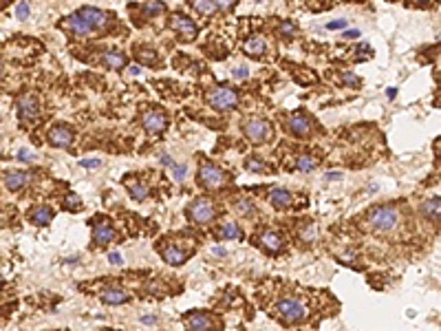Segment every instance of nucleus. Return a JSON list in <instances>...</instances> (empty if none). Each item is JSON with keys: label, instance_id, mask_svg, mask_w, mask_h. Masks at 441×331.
I'll use <instances>...</instances> for the list:
<instances>
[{"label": "nucleus", "instance_id": "a19ab883", "mask_svg": "<svg viewBox=\"0 0 441 331\" xmlns=\"http://www.w3.org/2000/svg\"><path fill=\"white\" fill-rule=\"evenodd\" d=\"M326 29H331V31H340V29H346V20H331V22L326 24Z\"/></svg>", "mask_w": 441, "mask_h": 331}, {"label": "nucleus", "instance_id": "6ab92c4d", "mask_svg": "<svg viewBox=\"0 0 441 331\" xmlns=\"http://www.w3.org/2000/svg\"><path fill=\"white\" fill-rule=\"evenodd\" d=\"M161 254H163V261H166L168 265H174V267H177V265H183V263H186V252H183L181 247L168 245V247H163Z\"/></svg>", "mask_w": 441, "mask_h": 331}, {"label": "nucleus", "instance_id": "4468645a", "mask_svg": "<svg viewBox=\"0 0 441 331\" xmlns=\"http://www.w3.org/2000/svg\"><path fill=\"white\" fill-rule=\"evenodd\" d=\"M62 27H64V29H68L71 34H75V35H88V34H91V27H88V24L84 22L77 14H71L68 18H64Z\"/></svg>", "mask_w": 441, "mask_h": 331}, {"label": "nucleus", "instance_id": "f704fd0d", "mask_svg": "<svg viewBox=\"0 0 441 331\" xmlns=\"http://www.w3.org/2000/svg\"><path fill=\"white\" fill-rule=\"evenodd\" d=\"M137 58H139L141 64H150L157 60V55H154V51H150V49H141L139 53H137Z\"/></svg>", "mask_w": 441, "mask_h": 331}, {"label": "nucleus", "instance_id": "0eeeda50", "mask_svg": "<svg viewBox=\"0 0 441 331\" xmlns=\"http://www.w3.org/2000/svg\"><path fill=\"white\" fill-rule=\"evenodd\" d=\"M187 216L194 223H199V226L210 223L214 219V206H212L210 199H197V201H192V206L187 208Z\"/></svg>", "mask_w": 441, "mask_h": 331}, {"label": "nucleus", "instance_id": "c9c22d12", "mask_svg": "<svg viewBox=\"0 0 441 331\" xmlns=\"http://www.w3.org/2000/svg\"><path fill=\"white\" fill-rule=\"evenodd\" d=\"M300 239H302V241H307V243H309V241L316 239V226L307 223V226H305V227L300 230Z\"/></svg>", "mask_w": 441, "mask_h": 331}, {"label": "nucleus", "instance_id": "393cba45", "mask_svg": "<svg viewBox=\"0 0 441 331\" xmlns=\"http://www.w3.org/2000/svg\"><path fill=\"white\" fill-rule=\"evenodd\" d=\"M219 236H220V239H243V230H240L236 223L227 221V223H223V226H220Z\"/></svg>", "mask_w": 441, "mask_h": 331}, {"label": "nucleus", "instance_id": "9d476101", "mask_svg": "<svg viewBox=\"0 0 441 331\" xmlns=\"http://www.w3.org/2000/svg\"><path fill=\"white\" fill-rule=\"evenodd\" d=\"M141 124H144V128L148 130V133H161L163 128H166V124H168V120H166V115H163L161 110H148L144 117H141Z\"/></svg>", "mask_w": 441, "mask_h": 331}, {"label": "nucleus", "instance_id": "603ef678", "mask_svg": "<svg viewBox=\"0 0 441 331\" xmlns=\"http://www.w3.org/2000/svg\"><path fill=\"white\" fill-rule=\"evenodd\" d=\"M417 2H426V0H417Z\"/></svg>", "mask_w": 441, "mask_h": 331}, {"label": "nucleus", "instance_id": "473e14b6", "mask_svg": "<svg viewBox=\"0 0 441 331\" xmlns=\"http://www.w3.org/2000/svg\"><path fill=\"white\" fill-rule=\"evenodd\" d=\"M29 2H27V0H20L18 2V7H16V18L18 20H27L29 18Z\"/></svg>", "mask_w": 441, "mask_h": 331}, {"label": "nucleus", "instance_id": "58836bf2", "mask_svg": "<svg viewBox=\"0 0 441 331\" xmlns=\"http://www.w3.org/2000/svg\"><path fill=\"white\" fill-rule=\"evenodd\" d=\"M16 157H18V161H34V159H35V155L31 153V150L22 148V150H18V155H16Z\"/></svg>", "mask_w": 441, "mask_h": 331}, {"label": "nucleus", "instance_id": "c03bdc74", "mask_svg": "<svg viewBox=\"0 0 441 331\" xmlns=\"http://www.w3.org/2000/svg\"><path fill=\"white\" fill-rule=\"evenodd\" d=\"M80 166H84V168H97L100 166V159H82Z\"/></svg>", "mask_w": 441, "mask_h": 331}, {"label": "nucleus", "instance_id": "4be33fe9", "mask_svg": "<svg viewBox=\"0 0 441 331\" xmlns=\"http://www.w3.org/2000/svg\"><path fill=\"white\" fill-rule=\"evenodd\" d=\"M102 300H104L106 305H124V302L128 300V294L121 292V289L108 287V289H104V292H102Z\"/></svg>", "mask_w": 441, "mask_h": 331}, {"label": "nucleus", "instance_id": "a18cd8bd", "mask_svg": "<svg viewBox=\"0 0 441 331\" xmlns=\"http://www.w3.org/2000/svg\"><path fill=\"white\" fill-rule=\"evenodd\" d=\"M159 159H161V163H163V166H168V168H172V166H174L172 157H168V155H161Z\"/></svg>", "mask_w": 441, "mask_h": 331}, {"label": "nucleus", "instance_id": "7c9ffc66", "mask_svg": "<svg viewBox=\"0 0 441 331\" xmlns=\"http://www.w3.org/2000/svg\"><path fill=\"white\" fill-rule=\"evenodd\" d=\"M245 168L250 170V173H267V166L260 159H247L245 161Z\"/></svg>", "mask_w": 441, "mask_h": 331}, {"label": "nucleus", "instance_id": "4c0bfd02", "mask_svg": "<svg viewBox=\"0 0 441 331\" xmlns=\"http://www.w3.org/2000/svg\"><path fill=\"white\" fill-rule=\"evenodd\" d=\"M214 2V7L216 9H220V11H227V9H232V7L236 5V0H212Z\"/></svg>", "mask_w": 441, "mask_h": 331}, {"label": "nucleus", "instance_id": "e433bc0d", "mask_svg": "<svg viewBox=\"0 0 441 331\" xmlns=\"http://www.w3.org/2000/svg\"><path fill=\"white\" fill-rule=\"evenodd\" d=\"M172 177L177 179V181H183V179L187 177V168H186V166H181V163H174V166H172Z\"/></svg>", "mask_w": 441, "mask_h": 331}, {"label": "nucleus", "instance_id": "39448f33", "mask_svg": "<svg viewBox=\"0 0 441 331\" xmlns=\"http://www.w3.org/2000/svg\"><path fill=\"white\" fill-rule=\"evenodd\" d=\"M199 183L210 188V190H219V188H223L227 183V177L216 163L203 161L201 168H199Z\"/></svg>", "mask_w": 441, "mask_h": 331}, {"label": "nucleus", "instance_id": "dca6fc26", "mask_svg": "<svg viewBox=\"0 0 441 331\" xmlns=\"http://www.w3.org/2000/svg\"><path fill=\"white\" fill-rule=\"evenodd\" d=\"M29 183H31V174H27V173H18V170H14V173L5 174V186L9 188V190H14V192L22 190V188L29 186Z\"/></svg>", "mask_w": 441, "mask_h": 331}, {"label": "nucleus", "instance_id": "ea45409f", "mask_svg": "<svg viewBox=\"0 0 441 331\" xmlns=\"http://www.w3.org/2000/svg\"><path fill=\"white\" fill-rule=\"evenodd\" d=\"M247 75H250V69L247 67H238V69L232 71V77H234V80H245Z\"/></svg>", "mask_w": 441, "mask_h": 331}, {"label": "nucleus", "instance_id": "de8ad7c7", "mask_svg": "<svg viewBox=\"0 0 441 331\" xmlns=\"http://www.w3.org/2000/svg\"><path fill=\"white\" fill-rule=\"evenodd\" d=\"M212 254H214V256H225L227 252H225V247H219V245H216V247H212Z\"/></svg>", "mask_w": 441, "mask_h": 331}, {"label": "nucleus", "instance_id": "49530a36", "mask_svg": "<svg viewBox=\"0 0 441 331\" xmlns=\"http://www.w3.org/2000/svg\"><path fill=\"white\" fill-rule=\"evenodd\" d=\"M344 38H351V40H353V38H360V31H357V29H349V31H344Z\"/></svg>", "mask_w": 441, "mask_h": 331}, {"label": "nucleus", "instance_id": "f3484780", "mask_svg": "<svg viewBox=\"0 0 441 331\" xmlns=\"http://www.w3.org/2000/svg\"><path fill=\"white\" fill-rule=\"evenodd\" d=\"M183 325H186L187 329H212L214 322H212V318L205 316V314L194 312V314H190L187 318H183Z\"/></svg>", "mask_w": 441, "mask_h": 331}, {"label": "nucleus", "instance_id": "7ed1b4c3", "mask_svg": "<svg viewBox=\"0 0 441 331\" xmlns=\"http://www.w3.org/2000/svg\"><path fill=\"white\" fill-rule=\"evenodd\" d=\"M207 104L219 113H225V110H232L238 104V95H236V91H232L227 87H216L207 93Z\"/></svg>", "mask_w": 441, "mask_h": 331}, {"label": "nucleus", "instance_id": "20e7f679", "mask_svg": "<svg viewBox=\"0 0 441 331\" xmlns=\"http://www.w3.org/2000/svg\"><path fill=\"white\" fill-rule=\"evenodd\" d=\"M243 133L252 144H265L271 137V124L263 117H252L243 124Z\"/></svg>", "mask_w": 441, "mask_h": 331}, {"label": "nucleus", "instance_id": "c756f323", "mask_svg": "<svg viewBox=\"0 0 441 331\" xmlns=\"http://www.w3.org/2000/svg\"><path fill=\"white\" fill-rule=\"evenodd\" d=\"M234 210L238 212V214H252V212H254V203L247 201V199H238V201L234 203Z\"/></svg>", "mask_w": 441, "mask_h": 331}, {"label": "nucleus", "instance_id": "f8f14e48", "mask_svg": "<svg viewBox=\"0 0 441 331\" xmlns=\"http://www.w3.org/2000/svg\"><path fill=\"white\" fill-rule=\"evenodd\" d=\"M18 115L22 120H35L38 117V100L35 95H22L18 100Z\"/></svg>", "mask_w": 441, "mask_h": 331}, {"label": "nucleus", "instance_id": "bb28decb", "mask_svg": "<svg viewBox=\"0 0 441 331\" xmlns=\"http://www.w3.org/2000/svg\"><path fill=\"white\" fill-rule=\"evenodd\" d=\"M190 5L194 7V11H199L201 16H212L216 9L212 0H190Z\"/></svg>", "mask_w": 441, "mask_h": 331}, {"label": "nucleus", "instance_id": "5701e85b", "mask_svg": "<svg viewBox=\"0 0 441 331\" xmlns=\"http://www.w3.org/2000/svg\"><path fill=\"white\" fill-rule=\"evenodd\" d=\"M439 210H441V201H439V197L428 199V201L422 206V212L426 214V219H430V221H432V223H439Z\"/></svg>", "mask_w": 441, "mask_h": 331}, {"label": "nucleus", "instance_id": "6e6552de", "mask_svg": "<svg viewBox=\"0 0 441 331\" xmlns=\"http://www.w3.org/2000/svg\"><path fill=\"white\" fill-rule=\"evenodd\" d=\"M75 14L80 16V18L84 20L91 29H102V27L108 24V16H106V11L97 9V7H82V9H77Z\"/></svg>", "mask_w": 441, "mask_h": 331}, {"label": "nucleus", "instance_id": "423d86ee", "mask_svg": "<svg viewBox=\"0 0 441 331\" xmlns=\"http://www.w3.org/2000/svg\"><path fill=\"white\" fill-rule=\"evenodd\" d=\"M170 29H172L181 40H186V42H192V40L197 38V34H199L197 24L192 22L187 16H183V14H174L172 18H170Z\"/></svg>", "mask_w": 441, "mask_h": 331}, {"label": "nucleus", "instance_id": "f257e3e1", "mask_svg": "<svg viewBox=\"0 0 441 331\" xmlns=\"http://www.w3.org/2000/svg\"><path fill=\"white\" fill-rule=\"evenodd\" d=\"M273 314H276L283 322H287V325H296V322L305 320L309 312H307V307H305V302L298 300V298H283V300L276 302Z\"/></svg>", "mask_w": 441, "mask_h": 331}, {"label": "nucleus", "instance_id": "9b49d317", "mask_svg": "<svg viewBox=\"0 0 441 331\" xmlns=\"http://www.w3.org/2000/svg\"><path fill=\"white\" fill-rule=\"evenodd\" d=\"M287 126L296 137H307V135L311 133V122H309L307 115H302V113H296V115L289 117Z\"/></svg>", "mask_w": 441, "mask_h": 331}, {"label": "nucleus", "instance_id": "a211bd4d", "mask_svg": "<svg viewBox=\"0 0 441 331\" xmlns=\"http://www.w3.org/2000/svg\"><path fill=\"white\" fill-rule=\"evenodd\" d=\"M293 201L291 192L285 190V188H278V190H273L271 194H269V203H271L273 208H278V210H285V208H289Z\"/></svg>", "mask_w": 441, "mask_h": 331}, {"label": "nucleus", "instance_id": "864d4df0", "mask_svg": "<svg viewBox=\"0 0 441 331\" xmlns=\"http://www.w3.org/2000/svg\"><path fill=\"white\" fill-rule=\"evenodd\" d=\"M258 2H260V0H258Z\"/></svg>", "mask_w": 441, "mask_h": 331}, {"label": "nucleus", "instance_id": "1a4fd4ad", "mask_svg": "<svg viewBox=\"0 0 441 331\" xmlns=\"http://www.w3.org/2000/svg\"><path fill=\"white\" fill-rule=\"evenodd\" d=\"M49 144L55 148H68L73 144V130L68 126H53L49 130Z\"/></svg>", "mask_w": 441, "mask_h": 331}, {"label": "nucleus", "instance_id": "ddd939ff", "mask_svg": "<svg viewBox=\"0 0 441 331\" xmlns=\"http://www.w3.org/2000/svg\"><path fill=\"white\" fill-rule=\"evenodd\" d=\"M243 51L247 53V55H252V58H260V55L267 51V42H265L263 35H252V38L245 40Z\"/></svg>", "mask_w": 441, "mask_h": 331}, {"label": "nucleus", "instance_id": "f03ea898", "mask_svg": "<svg viewBox=\"0 0 441 331\" xmlns=\"http://www.w3.org/2000/svg\"><path fill=\"white\" fill-rule=\"evenodd\" d=\"M399 214L395 208L384 206V208H375V210L369 212V223L375 232H389L397 226Z\"/></svg>", "mask_w": 441, "mask_h": 331}, {"label": "nucleus", "instance_id": "72a5a7b5", "mask_svg": "<svg viewBox=\"0 0 441 331\" xmlns=\"http://www.w3.org/2000/svg\"><path fill=\"white\" fill-rule=\"evenodd\" d=\"M64 206H67L68 210H80V208H82V199L71 192V194H67V197H64Z\"/></svg>", "mask_w": 441, "mask_h": 331}, {"label": "nucleus", "instance_id": "2eb2a0df", "mask_svg": "<svg viewBox=\"0 0 441 331\" xmlns=\"http://www.w3.org/2000/svg\"><path fill=\"white\" fill-rule=\"evenodd\" d=\"M113 236H115V232H113V227H110L108 221H100V223H95V227H93V241H95L97 245L110 243Z\"/></svg>", "mask_w": 441, "mask_h": 331}, {"label": "nucleus", "instance_id": "aec40b11", "mask_svg": "<svg viewBox=\"0 0 441 331\" xmlns=\"http://www.w3.org/2000/svg\"><path fill=\"white\" fill-rule=\"evenodd\" d=\"M100 60H102V64L108 67V69H121L126 64V55L119 51H104L100 55Z\"/></svg>", "mask_w": 441, "mask_h": 331}, {"label": "nucleus", "instance_id": "412c9836", "mask_svg": "<svg viewBox=\"0 0 441 331\" xmlns=\"http://www.w3.org/2000/svg\"><path fill=\"white\" fill-rule=\"evenodd\" d=\"M260 245H263L267 252H278L280 247H283V241H280V236L276 234V232L267 230L260 234Z\"/></svg>", "mask_w": 441, "mask_h": 331}, {"label": "nucleus", "instance_id": "b1692460", "mask_svg": "<svg viewBox=\"0 0 441 331\" xmlns=\"http://www.w3.org/2000/svg\"><path fill=\"white\" fill-rule=\"evenodd\" d=\"M31 221L35 226H47L53 221V210L49 206H38L34 212H31Z\"/></svg>", "mask_w": 441, "mask_h": 331}, {"label": "nucleus", "instance_id": "79ce46f5", "mask_svg": "<svg viewBox=\"0 0 441 331\" xmlns=\"http://www.w3.org/2000/svg\"><path fill=\"white\" fill-rule=\"evenodd\" d=\"M280 34L287 35V38H289V35L296 34V27H293L291 22H283V24H280Z\"/></svg>", "mask_w": 441, "mask_h": 331}, {"label": "nucleus", "instance_id": "37998d69", "mask_svg": "<svg viewBox=\"0 0 441 331\" xmlns=\"http://www.w3.org/2000/svg\"><path fill=\"white\" fill-rule=\"evenodd\" d=\"M108 263L110 265H121V263H124V259H121L119 252H110V254H108Z\"/></svg>", "mask_w": 441, "mask_h": 331}, {"label": "nucleus", "instance_id": "8fccbe9b", "mask_svg": "<svg viewBox=\"0 0 441 331\" xmlns=\"http://www.w3.org/2000/svg\"><path fill=\"white\" fill-rule=\"evenodd\" d=\"M326 179H329V181H338V179H342V173H329Z\"/></svg>", "mask_w": 441, "mask_h": 331}, {"label": "nucleus", "instance_id": "cd10ccee", "mask_svg": "<svg viewBox=\"0 0 441 331\" xmlns=\"http://www.w3.org/2000/svg\"><path fill=\"white\" fill-rule=\"evenodd\" d=\"M318 161L313 157H309V155H300L296 161V168L300 170V173H311V170H316Z\"/></svg>", "mask_w": 441, "mask_h": 331}, {"label": "nucleus", "instance_id": "2f4dec72", "mask_svg": "<svg viewBox=\"0 0 441 331\" xmlns=\"http://www.w3.org/2000/svg\"><path fill=\"white\" fill-rule=\"evenodd\" d=\"M342 82H344L346 87H351V88H360L362 87V80L357 75H355V73H342Z\"/></svg>", "mask_w": 441, "mask_h": 331}, {"label": "nucleus", "instance_id": "09e8293b", "mask_svg": "<svg viewBox=\"0 0 441 331\" xmlns=\"http://www.w3.org/2000/svg\"><path fill=\"white\" fill-rule=\"evenodd\" d=\"M141 322H144V325H154L157 318H154V316H141Z\"/></svg>", "mask_w": 441, "mask_h": 331}, {"label": "nucleus", "instance_id": "3c124183", "mask_svg": "<svg viewBox=\"0 0 441 331\" xmlns=\"http://www.w3.org/2000/svg\"><path fill=\"white\" fill-rule=\"evenodd\" d=\"M128 73H130V75H139V73H141V69H139V67H130V69H128Z\"/></svg>", "mask_w": 441, "mask_h": 331}, {"label": "nucleus", "instance_id": "c85d7f7f", "mask_svg": "<svg viewBox=\"0 0 441 331\" xmlns=\"http://www.w3.org/2000/svg\"><path fill=\"white\" fill-rule=\"evenodd\" d=\"M141 11H144L146 16H161L163 11H166V5H163L161 0H154V2H148Z\"/></svg>", "mask_w": 441, "mask_h": 331}, {"label": "nucleus", "instance_id": "a878e982", "mask_svg": "<svg viewBox=\"0 0 441 331\" xmlns=\"http://www.w3.org/2000/svg\"><path fill=\"white\" fill-rule=\"evenodd\" d=\"M128 192L135 201H144V199L148 197V188L139 181H128Z\"/></svg>", "mask_w": 441, "mask_h": 331}]
</instances>
